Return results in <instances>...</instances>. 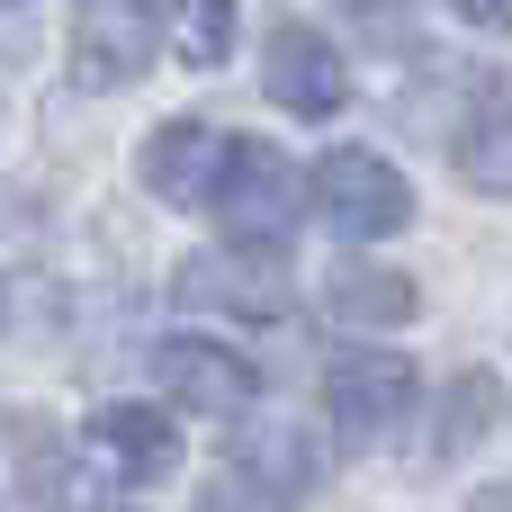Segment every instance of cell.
Returning <instances> with one entry per match:
<instances>
[{
	"label": "cell",
	"mask_w": 512,
	"mask_h": 512,
	"mask_svg": "<svg viewBox=\"0 0 512 512\" xmlns=\"http://www.w3.org/2000/svg\"><path fill=\"white\" fill-rule=\"evenodd\" d=\"M324 414H333L342 432L378 441V432H396V423L414 414V369H405L396 351H333V360H324Z\"/></svg>",
	"instance_id": "cell-4"
},
{
	"label": "cell",
	"mask_w": 512,
	"mask_h": 512,
	"mask_svg": "<svg viewBox=\"0 0 512 512\" xmlns=\"http://www.w3.org/2000/svg\"><path fill=\"white\" fill-rule=\"evenodd\" d=\"M90 459L126 486H162L180 468V432H171L162 405H99L90 414Z\"/></svg>",
	"instance_id": "cell-8"
},
{
	"label": "cell",
	"mask_w": 512,
	"mask_h": 512,
	"mask_svg": "<svg viewBox=\"0 0 512 512\" xmlns=\"http://www.w3.org/2000/svg\"><path fill=\"white\" fill-rule=\"evenodd\" d=\"M162 45V0H72V81L126 90Z\"/></svg>",
	"instance_id": "cell-2"
},
{
	"label": "cell",
	"mask_w": 512,
	"mask_h": 512,
	"mask_svg": "<svg viewBox=\"0 0 512 512\" xmlns=\"http://www.w3.org/2000/svg\"><path fill=\"white\" fill-rule=\"evenodd\" d=\"M315 207H324L333 234L378 243V234H396V225L414 216V189H405V171H396L387 153H369V144H333V153L315 162Z\"/></svg>",
	"instance_id": "cell-1"
},
{
	"label": "cell",
	"mask_w": 512,
	"mask_h": 512,
	"mask_svg": "<svg viewBox=\"0 0 512 512\" xmlns=\"http://www.w3.org/2000/svg\"><path fill=\"white\" fill-rule=\"evenodd\" d=\"M171 54L189 72H216L234 54V0H171Z\"/></svg>",
	"instance_id": "cell-12"
},
{
	"label": "cell",
	"mask_w": 512,
	"mask_h": 512,
	"mask_svg": "<svg viewBox=\"0 0 512 512\" xmlns=\"http://www.w3.org/2000/svg\"><path fill=\"white\" fill-rule=\"evenodd\" d=\"M216 216H225V234H234L243 252H279V243H288V225H297V171H288V153L243 144V162H234V180H225Z\"/></svg>",
	"instance_id": "cell-5"
},
{
	"label": "cell",
	"mask_w": 512,
	"mask_h": 512,
	"mask_svg": "<svg viewBox=\"0 0 512 512\" xmlns=\"http://www.w3.org/2000/svg\"><path fill=\"white\" fill-rule=\"evenodd\" d=\"M450 9H459V18H477V27H504V18H512V0H450Z\"/></svg>",
	"instance_id": "cell-15"
},
{
	"label": "cell",
	"mask_w": 512,
	"mask_h": 512,
	"mask_svg": "<svg viewBox=\"0 0 512 512\" xmlns=\"http://www.w3.org/2000/svg\"><path fill=\"white\" fill-rule=\"evenodd\" d=\"M459 180L486 198H512V99H486L459 126Z\"/></svg>",
	"instance_id": "cell-9"
},
{
	"label": "cell",
	"mask_w": 512,
	"mask_h": 512,
	"mask_svg": "<svg viewBox=\"0 0 512 512\" xmlns=\"http://www.w3.org/2000/svg\"><path fill=\"white\" fill-rule=\"evenodd\" d=\"M324 306L342 315V324H405L414 315V279H396V270H333V288H324Z\"/></svg>",
	"instance_id": "cell-11"
},
{
	"label": "cell",
	"mask_w": 512,
	"mask_h": 512,
	"mask_svg": "<svg viewBox=\"0 0 512 512\" xmlns=\"http://www.w3.org/2000/svg\"><path fill=\"white\" fill-rule=\"evenodd\" d=\"M495 423V378H459L450 387V423H441V450H468V432Z\"/></svg>",
	"instance_id": "cell-13"
},
{
	"label": "cell",
	"mask_w": 512,
	"mask_h": 512,
	"mask_svg": "<svg viewBox=\"0 0 512 512\" xmlns=\"http://www.w3.org/2000/svg\"><path fill=\"white\" fill-rule=\"evenodd\" d=\"M153 387H162L171 405H189V414H243V405L261 396V369H252L243 351L189 333V342H162V351H153Z\"/></svg>",
	"instance_id": "cell-6"
},
{
	"label": "cell",
	"mask_w": 512,
	"mask_h": 512,
	"mask_svg": "<svg viewBox=\"0 0 512 512\" xmlns=\"http://www.w3.org/2000/svg\"><path fill=\"white\" fill-rule=\"evenodd\" d=\"M234 162H243V144H234L225 126L180 117V126H162V135L144 144V189H162L171 207H216L225 180H234Z\"/></svg>",
	"instance_id": "cell-3"
},
{
	"label": "cell",
	"mask_w": 512,
	"mask_h": 512,
	"mask_svg": "<svg viewBox=\"0 0 512 512\" xmlns=\"http://www.w3.org/2000/svg\"><path fill=\"white\" fill-rule=\"evenodd\" d=\"M180 306H225V315H243V324H279V315H288V297H279L270 279H243V270H225V261L180 270Z\"/></svg>",
	"instance_id": "cell-10"
},
{
	"label": "cell",
	"mask_w": 512,
	"mask_h": 512,
	"mask_svg": "<svg viewBox=\"0 0 512 512\" xmlns=\"http://www.w3.org/2000/svg\"><path fill=\"white\" fill-rule=\"evenodd\" d=\"M261 81H270V99H279L288 117H333V108L351 99V63H342V45L315 36V27H279L270 54H261Z\"/></svg>",
	"instance_id": "cell-7"
},
{
	"label": "cell",
	"mask_w": 512,
	"mask_h": 512,
	"mask_svg": "<svg viewBox=\"0 0 512 512\" xmlns=\"http://www.w3.org/2000/svg\"><path fill=\"white\" fill-rule=\"evenodd\" d=\"M198 512H288V504H279L261 477H207V486H198Z\"/></svg>",
	"instance_id": "cell-14"
}]
</instances>
